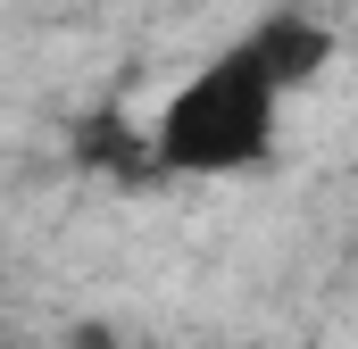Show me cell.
I'll return each instance as SVG.
<instances>
[{"label":"cell","mask_w":358,"mask_h":349,"mask_svg":"<svg viewBox=\"0 0 358 349\" xmlns=\"http://www.w3.org/2000/svg\"><path fill=\"white\" fill-rule=\"evenodd\" d=\"M283 100L292 84L275 75L259 34L225 42L217 59H200L150 117V167L192 174V183H225V174H259L283 150Z\"/></svg>","instance_id":"cell-1"}]
</instances>
